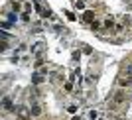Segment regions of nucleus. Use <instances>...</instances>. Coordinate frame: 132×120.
Here are the masks:
<instances>
[{
  "instance_id": "nucleus-7",
  "label": "nucleus",
  "mask_w": 132,
  "mask_h": 120,
  "mask_svg": "<svg viewBox=\"0 0 132 120\" xmlns=\"http://www.w3.org/2000/svg\"><path fill=\"white\" fill-rule=\"evenodd\" d=\"M2 110H4L6 114L14 110V102H12V98H10V97H4V98H2Z\"/></svg>"
},
{
  "instance_id": "nucleus-5",
  "label": "nucleus",
  "mask_w": 132,
  "mask_h": 120,
  "mask_svg": "<svg viewBox=\"0 0 132 120\" xmlns=\"http://www.w3.org/2000/svg\"><path fill=\"white\" fill-rule=\"evenodd\" d=\"M114 26H116V22H114L112 16H106L105 20H103V30H105V32H114Z\"/></svg>"
},
{
  "instance_id": "nucleus-11",
  "label": "nucleus",
  "mask_w": 132,
  "mask_h": 120,
  "mask_svg": "<svg viewBox=\"0 0 132 120\" xmlns=\"http://www.w3.org/2000/svg\"><path fill=\"white\" fill-rule=\"evenodd\" d=\"M122 73L128 77H132V61H126L124 65H122Z\"/></svg>"
},
{
  "instance_id": "nucleus-13",
  "label": "nucleus",
  "mask_w": 132,
  "mask_h": 120,
  "mask_svg": "<svg viewBox=\"0 0 132 120\" xmlns=\"http://www.w3.org/2000/svg\"><path fill=\"white\" fill-rule=\"evenodd\" d=\"M22 12H24V14H32V2H28V0H26V2H24Z\"/></svg>"
},
{
  "instance_id": "nucleus-19",
  "label": "nucleus",
  "mask_w": 132,
  "mask_h": 120,
  "mask_svg": "<svg viewBox=\"0 0 132 120\" xmlns=\"http://www.w3.org/2000/svg\"><path fill=\"white\" fill-rule=\"evenodd\" d=\"M75 6H77L79 10H83V8H85V2H83V0H75Z\"/></svg>"
},
{
  "instance_id": "nucleus-21",
  "label": "nucleus",
  "mask_w": 132,
  "mask_h": 120,
  "mask_svg": "<svg viewBox=\"0 0 132 120\" xmlns=\"http://www.w3.org/2000/svg\"><path fill=\"white\" fill-rule=\"evenodd\" d=\"M67 14V18H69V20H75V14H73V12H65Z\"/></svg>"
},
{
  "instance_id": "nucleus-16",
  "label": "nucleus",
  "mask_w": 132,
  "mask_h": 120,
  "mask_svg": "<svg viewBox=\"0 0 132 120\" xmlns=\"http://www.w3.org/2000/svg\"><path fill=\"white\" fill-rule=\"evenodd\" d=\"M63 87H65L67 93H71V91H73V81H65V85H63Z\"/></svg>"
},
{
  "instance_id": "nucleus-22",
  "label": "nucleus",
  "mask_w": 132,
  "mask_h": 120,
  "mask_svg": "<svg viewBox=\"0 0 132 120\" xmlns=\"http://www.w3.org/2000/svg\"><path fill=\"white\" fill-rule=\"evenodd\" d=\"M71 120H81V118H79V116H73V118Z\"/></svg>"
},
{
  "instance_id": "nucleus-25",
  "label": "nucleus",
  "mask_w": 132,
  "mask_h": 120,
  "mask_svg": "<svg viewBox=\"0 0 132 120\" xmlns=\"http://www.w3.org/2000/svg\"><path fill=\"white\" fill-rule=\"evenodd\" d=\"M83 2H85V0H83Z\"/></svg>"
},
{
  "instance_id": "nucleus-9",
  "label": "nucleus",
  "mask_w": 132,
  "mask_h": 120,
  "mask_svg": "<svg viewBox=\"0 0 132 120\" xmlns=\"http://www.w3.org/2000/svg\"><path fill=\"white\" fill-rule=\"evenodd\" d=\"M124 30H126V20H118V22H116V26H114V32H116V33H122Z\"/></svg>"
},
{
  "instance_id": "nucleus-20",
  "label": "nucleus",
  "mask_w": 132,
  "mask_h": 120,
  "mask_svg": "<svg viewBox=\"0 0 132 120\" xmlns=\"http://www.w3.org/2000/svg\"><path fill=\"white\" fill-rule=\"evenodd\" d=\"M22 20H24V22H30V14H24V12H22Z\"/></svg>"
},
{
  "instance_id": "nucleus-6",
  "label": "nucleus",
  "mask_w": 132,
  "mask_h": 120,
  "mask_svg": "<svg viewBox=\"0 0 132 120\" xmlns=\"http://www.w3.org/2000/svg\"><path fill=\"white\" fill-rule=\"evenodd\" d=\"M30 110H32V116H42V112H44V108H42V102H39V100H32V106H30Z\"/></svg>"
},
{
  "instance_id": "nucleus-8",
  "label": "nucleus",
  "mask_w": 132,
  "mask_h": 120,
  "mask_svg": "<svg viewBox=\"0 0 132 120\" xmlns=\"http://www.w3.org/2000/svg\"><path fill=\"white\" fill-rule=\"evenodd\" d=\"M83 20L87 24H93L95 20H97V14H95V10H85L83 12Z\"/></svg>"
},
{
  "instance_id": "nucleus-18",
  "label": "nucleus",
  "mask_w": 132,
  "mask_h": 120,
  "mask_svg": "<svg viewBox=\"0 0 132 120\" xmlns=\"http://www.w3.org/2000/svg\"><path fill=\"white\" fill-rule=\"evenodd\" d=\"M89 116H91V120H97V118H99V112H97V110H91Z\"/></svg>"
},
{
  "instance_id": "nucleus-15",
  "label": "nucleus",
  "mask_w": 132,
  "mask_h": 120,
  "mask_svg": "<svg viewBox=\"0 0 132 120\" xmlns=\"http://www.w3.org/2000/svg\"><path fill=\"white\" fill-rule=\"evenodd\" d=\"M77 104H69V106H67V112H69V114H77Z\"/></svg>"
},
{
  "instance_id": "nucleus-2",
  "label": "nucleus",
  "mask_w": 132,
  "mask_h": 120,
  "mask_svg": "<svg viewBox=\"0 0 132 120\" xmlns=\"http://www.w3.org/2000/svg\"><path fill=\"white\" fill-rule=\"evenodd\" d=\"M116 87L132 89V77H128V75H124V73H120V75L116 77Z\"/></svg>"
},
{
  "instance_id": "nucleus-24",
  "label": "nucleus",
  "mask_w": 132,
  "mask_h": 120,
  "mask_svg": "<svg viewBox=\"0 0 132 120\" xmlns=\"http://www.w3.org/2000/svg\"><path fill=\"white\" fill-rule=\"evenodd\" d=\"M130 4H132V0H130Z\"/></svg>"
},
{
  "instance_id": "nucleus-17",
  "label": "nucleus",
  "mask_w": 132,
  "mask_h": 120,
  "mask_svg": "<svg viewBox=\"0 0 132 120\" xmlns=\"http://www.w3.org/2000/svg\"><path fill=\"white\" fill-rule=\"evenodd\" d=\"M42 81H44V77L39 75V73H36V75H34V83H36V85H39Z\"/></svg>"
},
{
  "instance_id": "nucleus-1",
  "label": "nucleus",
  "mask_w": 132,
  "mask_h": 120,
  "mask_svg": "<svg viewBox=\"0 0 132 120\" xmlns=\"http://www.w3.org/2000/svg\"><path fill=\"white\" fill-rule=\"evenodd\" d=\"M128 98H130V93H128V89H114L112 93H110V97L106 98V106H109V112H118V110H122L124 106L128 104Z\"/></svg>"
},
{
  "instance_id": "nucleus-12",
  "label": "nucleus",
  "mask_w": 132,
  "mask_h": 120,
  "mask_svg": "<svg viewBox=\"0 0 132 120\" xmlns=\"http://www.w3.org/2000/svg\"><path fill=\"white\" fill-rule=\"evenodd\" d=\"M10 8H12V10H22V8H24V2H20V0H12V2H10Z\"/></svg>"
},
{
  "instance_id": "nucleus-14",
  "label": "nucleus",
  "mask_w": 132,
  "mask_h": 120,
  "mask_svg": "<svg viewBox=\"0 0 132 120\" xmlns=\"http://www.w3.org/2000/svg\"><path fill=\"white\" fill-rule=\"evenodd\" d=\"M101 26H103V24H101L99 20H95V22L91 24V30H93V32H99V30H103V28H101Z\"/></svg>"
},
{
  "instance_id": "nucleus-3",
  "label": "nucleus",
  "mask_w": 132,
  "mask_h": 120,
  "mask_svg": "<svg viewBox=\"0 0 132 120\" xmlns=\"http://www.w3.org/2000/svg\"><path fill=\"white\" fill-rule=\"evenodd\" d=\"M34 4H36V12H38L42 18H51V10H50V8H45L39 0H34Z\"/></svg>"
},
{
  "instance_id": "nucleus-4",
  "label": "nucleus",
  "mask_w": 132,
  "mask_h": 120,
  "mask_svg": "<svg viewBox=\"0 0 132 120\" xmlns=\"http://www.w3.org/2000/svg\"><path fill=\"white\" fill-rule=\"evenodd\" d=\"M16 114H18V120H30L32 118V110L28 108V106H18Z\"/></svg>"
},
{
  "instance_id": "nucleus-23",
  "label": "nucleus",
  "mask_w": 132,
  "mask_h": 120,
  "mask_svg": "<svg viewBox=\"0 0 132 120\" xmlns=\"http://www.w3.org/2000/svg\"><path fill=\"white\" fill-rule=\"evenodd\" d=\"M99 120H105V118H99Z\"/></svg>"
},
{
  "instance_id": "nucleus-10",
  "label": "nucleus",
  "mask_w": 132,
  "mask_h": 120,
  "mask_svg": "<svg viewBox=\"0 0 132 120\" xmlns=\"http://www.w3.org/2000/svg\"><path fill=\"white\" fill-rule=\"evenodd\" d=\"M51 81H53V83H65V75L59 73V71H55L53 77H51Z\"/></svg>"
}]
</instances>
